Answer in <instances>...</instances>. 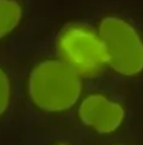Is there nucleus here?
Returning a JSON list of instances; mask_svg holds the SVG:
<instances>
[{"instance_id": "nucleus-5", "label": "nucleus", "mask_w": 143, "mask_h": 145, "mask_svg": "<svg viewBox=\"0 0 143 145\" xmlns=\"http://www.w3.org/2000/svg\"><path fill=\"white\" fill-rule=\"evenodd\" d=\"M20 6L14 0H0V38L11 32L19 23Z\"/></svg>"}, {"instance_id": "nucleus-7", "label": "nucleus", "mask_w": 143, "mask_h": 145, "mask_svg": "<svg viewBox=\"0 0 143 145\" xmlns=\"http://www.w3.org/2000/svg\"><path fill=\"white\" fill-rule=\"evenodd\" d=\"M60 145H64V144H60Z\"/></svg>"}, {"instance_id": "nucleus-6", "label": "nucleus", "mask_w": 143, "mask_h": 145, "mask_svg": "<svg viewBox=\"0 0 143 145\" xmlns=\"http://www.w3.org/2000/svg\"><path fill=\"white\" fill-rule=\"evenodd\" d=\"M9 81L5 72L0 69V115L5 112L9 104Z\"/></svg>"}, {"instance_id": "nucleus-3", "label": "nucleus", "mask_w": 143, "mask_h": 145, "mask_svg": "<svg viewBox=\"0 0 143 145\" xmlns=\"http://www.w3.org/2000/svg\"><path fill=\"white\" fill-rule=\"evenodd\" d=\"M107 64L115 71L133 75L143 69V43L136 31L126 22L108 17L99 27Z\"/></svg>"}, {"instance_id": "nucleus-1", "label": "nucleus", "mask_w": 143, "mask_h": 145, "mask_svg": "<svg viewBox=\"0 0 143 145\" xmlns=\"http://www.w3.org/2000/svg\"><path fill=\"white\" fill-rule=\"evenodd\" d=\"M80 93V75L62 61H45L31 74L30 95L43 110H67L77 103Z\"/></svg>"}, {"instance_id": "nucleus-4", "label": "nucleus", "mask_w": 143, "mask_h": 145, "mask_svg": "<svg viewBox=\"0 0 143 145\" xmlns=\"http://www.w3.org/2000/svg\"><path fill=\"white\" fill-rule=\"evenodd\" d=\"M79 117L87 126L107 134L119 127L124 118V109L102 95H91L81 103Z\"/></svg>"}, {"instance_id": "nucleus-2", "label": "nucleus", "mask_w": 143, "mask_h": 145, "mask_svg": "<svg viewBox=\"0 0 143 145\" xmlns=\"http://www.w3.org/2000/svg\"><path fill=\"white\" fill-rule=\"evenodd\" d=\"M58 52L61 61L79 75H97L107 64L100 36L80 25H71L61 32L58 39Z\"/></svg>"}]
</instances>
